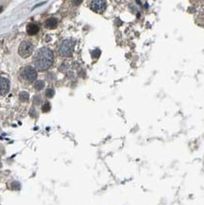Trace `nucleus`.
Here are the masks:
<instances>
[{
	"label": "nucleus",
	"instance_id": "1",
	"mask_svg": "<svg viewBox=\"0 0 204 205\" xmlns=\"http://www.w3.org/2000/svg\"><path fill=\"white\" fill-rule=\"evenodd\" d=\"M54 62V53L50 48L42 47L34 54L32 63L34 68L39 71H45L49 69Z\"/></svg>",
	"mask_w": 204,
	"mask_h": 205
},
{
	"label": "nucleus",
	"instance_id": "2",
	"mask_svg": "<svg viewBox=\"0 0 204 205\" xmlns=\"http://www.w3.org/2000/svg\"><path fill=\"white\" fill-rule=\"evenodd\" d=\"M37 79L36 69L30 65H26L19 70L18 80L25 85H30Z\"/></svg>",
	"mask_w": 204,
	"mask_h": 205
},
{
	"label": "nucleus",
	"instance_id": "3",
	"mask_svg": "<svg viewBox=\"0 0 204 205\" xmlns=\"http://www.w3.org/2000/svg\"><path fill=\"white\" fill-rule=\"evenodd\" d=\"M74 46H75V42L71 39H66L63 40L59 46L58 52L61 56V57H70L74 51Z\"/></svg>",
	"mask_w": 204,
	"mask_h": 205
},
{
	"label": "nucleus",
	"instance_id": "4",
	"mask_svg": "<svg viewBox=\"0 0 204 205\" xmlns=\"http://www.w3.org/2000/svg\"><path fill=\"white\" fill-rule=\"evenodd\" d=\"M33 51V46L31 45L30 42L24 41L22 42L18 47V53L22 58L26 59L27 57H30Z\"/></svg>",
	"mask_w": 204,
	"mask_h": 205
},
{
	"label": "nucleus",
	"instance_id": "5",
	"mask_svg": "<svg viewBox=\"0 0 204 205\" xmlns=\"http://www.w3.org/2000/svg\"><path fill=\"white\" fill-rule=\"evenodd\" d=\"M90 7L94 11L101 13L105 11V9H106L107 3H106V1H102V0H95V1L91 2Z\"/></svg>",
	"mask_w": 204,
	"mask_h": 205
},
{
	"label": "nucleus",
	"instance_id": "6",
	"mask_svg": "<svg viewBox=\"0 0 204 205\" xmlns=\"http://www.w3.org/2000/svg\"><path fill=\"white\" fill-rule=\"evenodd\" d=\"M10 90V81L8 79L0 77V96H5Z\"/></svg>",
	"mask_w": 204,
	"mask_h": 205
},
{
	"label": "nucleus",
	"instance_id": "7",
	"mask_svg": "<svg viewBox=\"0 0 204 205\" xmlns=\"http://www.w3.org/2000/svg\"><path fill=\"white\" fill-rule=\"evenodd\" d=\"M39 32V26L35 23H30L27 26V33L33 36V35H36Z\"/></svg>",
	"mask_w": 204,
	"mask_h": 205
},
{
	"label": "nucleus",
	"instance_id": "8",
	"mask_svg": "<svg viewBox=\"0 0 204 205\" xmlns=\"http://www.w3.org/2000/svg\"><path fill=\"white\" fill-rule=\"evenodd\" d=\"M58 26V20L56 18H48L45 22V27L46 29H55Z\"/></svg>",
	"mask_w": 204,
	"mask_h": 205
},
{
	"label": "nucleus",
	"instance_id": "9",
	"mask_svg": "<svg viewBox=\"0 0 204 205\" xmlns=\"http://www.w3.org/2000/svg\"><path fill=\"white\" fill-rule=\"evenodd\" d=\"M45 87V81L44 80H36L34 83V88L35 90H37V91H40L42 90Z\"/></svg>",
	"mask_w": 204,
	"mask_h": 205
},
{
	"label": "nucleus",
	"instance_id": "10",
	"mask_svg": "<svg viewBox=\"0 0 204 205\" xmlns=\"http://www.w3.org/2000/svg\"><path fill=\"white\" fill-rule=\"evenodd\" d=\"M19 98H20V100H22V101H27L29 100V98H30V94L27 93V92H20L19 93Z\"/></svg>",
	"mask_w": 204,
	"mask_h": 205
},
{
	"label": "nucleus",
	"instance_id": "11",
	"mask_svg": "<svg viewBox=\"0 0 204 205\" xmlns=\"http://www.w3.org/2000/svg\"><path fill=\"white\" fill-rule=\"evenodd\" d=\"M46 80H48L49 82H54L56 80V79H57V77H56V75L53 73V72H49L46 74Z\"/></svg>",
	"mask_w": 204,
	"mask_h": 205
},
{
	"label": "nucleus",
	"instance_id": "12",
	"mask_svg": "<svg viewBox=\"0 0 204 205\" xmlns=\"http://www.w3.org/2000/svg\"><path fill=\"white\" fill-rule=\"evenodd\" d=\"M55 95V90L53 88H47L46 90V96L48 97V98H51L53 97Z\"/></svg>",
	"mask_w": 204,
	"mask_h": 205
},
{
	"label": "nucleus",
	"instance_id": "13",
	"mask_svg": "<svg viewBox=\"0 0 204 205\" xmlns=\"http://www.w3.org/2000/svg\"><path fill=\"white\" fill-rule=\"evenodd\" d=\"M50 103H49L48 101H46L44 104H43V106H42V111H43L44 112H49L50 111Z\"/></svg>",
	"mask_w": 204,
	"mask_h": 205
},
{
	"label": "nucleus",
	"instance_id": "14",
	"mask_svg": "<svg viewBox=\"0 0 204 205\" xmlns=\"http://www.w3.org/2000/svg\"><path fill=\"white\" fill-rule=\"evenodd\" d=\"M42 102V97L40 95H36L34 97H33V103L36 104V105H39L40 103Z\"/></svg>",
	"mask_w": 204,
	"mask_h": 205
},
{
	"label": "nucleus",
	"instance_id": "15",
	"mask_svg": "<svg viewBox=\"0 0 204 205\" xmlns=\"http://www.w3.org/2000/svg\"><path fill=\"white\" fill-rule=\"evenodd\" d=\"M100 54H101V52L99 49H95V50L92 51V57L95 59H97L100 56Z\"/></svg>",
	"mask_w": 204,
	"mask_h": 205
},
{
	"label": "nucleus",
	"instance_id": "16",
	"mask_svg": "<svg viewBox=\"0 0 204 205\" xmlns=\"http://www.w3.org/2000/svg\"><path fill=\"white\" fill-rule=\"evenodd\" d=\"M11 188L12 189H19L20 188V183L18 181H13L11 182Z\"/></svg>",
	"mask_w": 204,
	"mask_h": 205
},
{
	"label": "nucleus",
	"instance_id": "17",
	"mask_svg": "<svg viewBox=\"0 0 204 205\" xmlns=\"http://www.w3.org/2000/svg\"><path fill=\"white\" fill-rule=\"evenodd\" d=\"M65 68H66V69L68 68V63H67V62H62V63H61V66H60L59 69L61 70V71H64Z\"/></svg>",
	"mask_w": 204,
	"mask_h": 205
},
{
	"label": "nucleus",
	"instance_id": "18",
	"mask_svg": "<svg viewBox=\"0 0 204 205\" xmlns=\"http://www.w3.org/2000/svg\"><path fill=\"white\" fill-rule=\"evenodd\" d=\"M3 11V7L2 6H0V12H1Z\"/></svg>",
	"mask_w": 204,
	"mask_h": 205
}]
</instances>
